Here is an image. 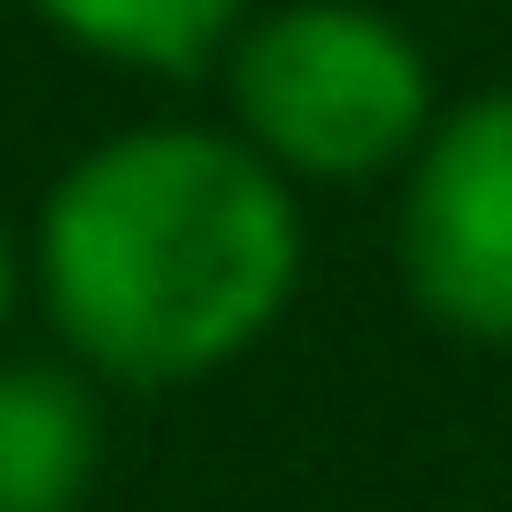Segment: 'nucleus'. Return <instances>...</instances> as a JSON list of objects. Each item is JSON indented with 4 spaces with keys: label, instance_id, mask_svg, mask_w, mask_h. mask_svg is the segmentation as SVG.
I'll list each match as a JSON object with an SVG mask.
<instances>
[{
    "label": "nucleus",
    "instance_id": "obj_1",
    "mask_svg": "<svg viewBox=\"0 0 512 512\" xmlns=\"http://www.w3.org/2000/svg\"><path fill=\"white\" fill-rule=\"evenodd\" d=\"M31 282L81 372L141 392L201 382L282 322L302 282V211L241 131L151 121L51 181Z\"/></svg>",
    "mask_w": 512,
    "mask_h": 512
},
{
    "label": "nucleus",
    "instance_id": "obj_2",
    "mask_svg": "<svg viewBox=\"0 0 512 512\" xmlns=\"http://www.w3.org/2000/svg\"><path fill=\"white\" fill-rule=\"evenodd\" d=\"M231 121L282 181H372L412 171L432 141V61L402 21L362 0H282L272 21H241Z\"/></svg>",
    "mask_w": 512,
    "mask_h": 512
},
{
    "label": "nucleus",
    "instance_id": "obj_3",
    "mask_svg": "<svg viewBox=\"0 0 512 512\" xmlns=\"http://www.w3.org/2000/svg\"><path fill=\"white\" fill-rule=\"evenodd\" d=\"M402 282L462 342H512V91L432 121L402 171Z\"/></svg>",
    "mask_w": 512,
    "mask_h": 512
},
{
    "label": "nucleus",
    "instance_id": "obj_4",
    "mask_svg": "<svg viewBox=\"0 0 512 512\" xmlns=\"http://www.w3.org/2000/svg\"><path fill=\"white\" fill-rule=\"evenodd\" d=\"M101 482V392L71 362H0V512H81Z\"/></svg>",
    "mask_w": 512,
    "mask_h": 512
},
{
    "label": "nucleus",
    "instance_id": "obj_5",
    "mask_svg": "<svg viewBox=\"0 0 512 512\" xmlns=\"http://www.w3.org/2000/svg\"><path fill=\"white\" fill-rule=\"evenodd\" d=\"M31 11L101 51V61H131V71H201L241 41V11L251 0H31Z\"/></svg>",
    "mask_w": 512,
    "mask_h": 512
},
{
    "label": "nucleus",
    "instance_id": "obj_6",
    "mask_svg": "<svg viewBox=\"0 0 512 512\" xmlns=\"http://www.w3.org/2000/svg\"><path fill=\"white\" fill-rule=\"evenodd\" d=\"M11 312H21V231L0 221V332H11Z\"/></svg>",
    "mask_w": 512,
    "mask_h": 512
}]
</instances>
